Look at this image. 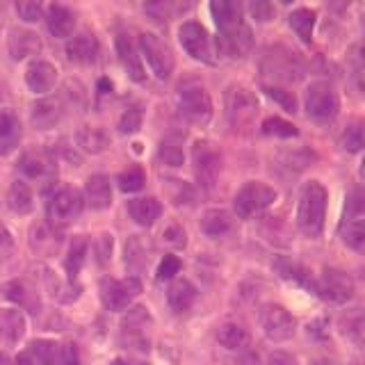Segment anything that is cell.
Segmentation results:
<instances>
[{
    "mask_svg": "<svg viewBox=\"0 0 365 365\" xmlns=\"http://www.w3.org/2000/svg\"><path fill=\"white\" fill-rule=\"evenodd\" d=\"M317 294L331 304H345L354 297V281L340 269H324L317 281Z\"/></svg>",
    "mask_w": 365,
    "mask_h": 365,
    "instance_id": "obj_12",
    "label": "cell"
},
{
    "mask_svg": "<svg viewBox=\"0 0 365 365\" xmlns=\"http://www.w3.org/2000/svg\"><path fill=\"white\" fill-rule=\"evenodd\" d=\"M85 203L94 210H106L112 203V187L106 174H94L87 178L85 185Z\"/></svg>",
    "mask_w": 365,
    "mask_h": 365,
    "instance_id": "obj_26",
    "label": "cell"
},
{
    "mask_svg": "<svg viewBox=\"0 0 365 365\" xmlns=\"http://www.w3.org/2000/svg\"><path fill=\"white\" fill-rule=\"evenodd\" d=\"M210 14L220 30H228L245 21V7L235 0H215L210 5Z\"/></svg>",
    "mask_w": 365,
    "mask_h": 365,
    "instance_id": "obj_29",
    "label": "cell"
},
{
    "mask_svg": "<svg viewBox=\"0 0 365 365\" xmlns=\"http://www.w3.org/2000/svg\"><path fill=\"white\" fill-rule=\"evenodd\" d=\"M192 163L201 187L212 190L222 174V153L217 151V146L205 140H197L192 146Z\"/></svg>",
    "mask_w": 365,
    "mask_h": 365,
    "instance_id": "obj_6",
    "label": "cell"
},
{
    "mask_svg": "<svg viewBox=\"0 0 365 365\" xmlns=\"http://www.w3.org/2000/svg\"><path fill=\"white\" fill-rule=\"evenodd\" d=\"M112 249H114V240L110 233H101L94 242V254H96V262L98 265H108L110 256H112Z\"/></svg>",
    "mask_w": 365,
    "mask_h": 365,
    "instance_id": "obj_48",
    "label": "cell"
},
{
    "mask_svg": "<svg viewBox=\"0 0 365 365\" xmlns=\"http://www.w3.org/2000/svg\"><path fill=\"white\" fill-rule=\"evenodd\" d=\"M258 322L262 334H265L272 342H285L297 334V319L288 308L281 304H265L258 311Z\"/></svg>",
    "mask_w": 365,
    "mask_h": 365,
    "instance_id": "obj_5",
    "label": "cell"
},
{
    "mask_svg": "<svg viewBox=\"0 0 365 365\" xmlns=\"http://www.w3.org/2000/svg\"><path fill=\"white\" fill-rule=\"evenodd\" d=\"M87 245L89 240L85 235H76L71 240V247H68V254H66V260H64V269L68 274V281H76L80 267H83L85 262V256H87Z\"/></svg>",
    "mask_w": 365,
    "mask_h": 365,
    "instance_id": "obj_37",
    "label": "cell"
},
{
    "mask_svg": "<svg viewBox=\"0 0 365 365\" xmlns=\"http://www.w3.org/2000/svg\"><path fill=\"white\" fill-rule=\"evenodd\" d=\"M233 220L231 215L222 208H212V210H205L201 217V231L208 235V237H220L224 233L231 231Z\"/></svg>",
    "mask_w": 365,
    "mask_h": 365,
    "instance_id": "obj_34",
    "label": "cell"
},
{
    "mask_svg": "<svg viewBox=\"0 0 365 365\" xmlns=\"http://www.w3.org/2000/svg\"><path fill=\"white\" fill-rule=\"evenodd\" d=\"M57 345H60V342H55V340H32L26 354L32 361V365H53Z\"/></svg>",
    "mask_w": 365,
    "mask_h": 365,
    "instance_id": "obj_39",
    "label": "cell"
},
{
    "mask_svg": "<svg viewBox=\"0 0 365 365\" xmlns=\"http://www.w3.org/2000/svg\"><path fill=\"white\" fill-rule=\"evenodd\" d=\"M46 26H48L51 34L57 39H66L71 37L76 30V14L73 9H68L66 5L53 3L46 9Z\"/></svg>",
    "mask_w": 365,
    "mask_h": 365,
    "instance_id": "obj_21",
    "label": "cell"
},
{
    "mask_svg": "<svg viewBox=\"0 0 365 365\" xmlns=\"http://www.w3.org/2000/svg\"><path fill=\"white\" fill-rule=\"evenodd\" d=\"M313 365H331V363H329V361H315Z\"/></svg>",
    "mask_w": 365,
    "mask_h": 365,
    "instance_id": "obj_63",
    "label": "cell"
},
{
    "mask_svg": "<svg viewBox=\"0 0 365 365\" xmlns=\"http://www.w3.org/2000/svg\"><path fill=\"white\" fill-rule=\"evenodd\" d=\"M0 365H16V359H11L9 354H0Z\"/></svg>",
    "mask_w": 365,
    "mask_h": 365,
    "instance_id": "obj_58",
    "label": "cell"
},
{
    "mask_svg": "<svg viewBox=\"0 0 365 365\" xmlns=\"http://www.w3.org/2000/svg\"><path fill=\"white\" fill-rule=\"evenodd\" d=\"M110 365H146V363H137V361H128V359H117V361H112Z\"/></svg>",
    "mask_w": 365,
    "mask_h": 365,
    "instance_id": "obj_59",
    "label": "cell"
},
{
    "mask_svg": "<svg viewBox=\"0 0 365 365\" xmlns=\"http://www.w3.org/2000/svg\"><path fill=\"white\" fill-rule=\"evenodd\" d=\"M262 135L267 137H297L299 130H297V125H292L290 121H285L281 117H267L260 125Z\"/></svg>",
    "mask_w": 365,
    "mask_h": 365,
    "instance_id": "obj_42",
    "label": "cell"
},
{
    "mask_svg": "<svg viewBox=\"0 0 365 365\" xmlns=\"http://www.w3.org/2000/svg\"><path fill=\"white\" fill-rule=\"evenodd\" d=\"M340 237L349 249L359 251V254H365V220H349L345 226H342Z\"/></svg>",
    "mask_w": 365,
    "mask_h": 365,
    "instance_id": "obj_40",
    "label": "cell"
},
{
    "mask_svg": "<svg viewBox=\"0 0 365 365\" xmlns=\"http://www.w3.org/2000/svg\"><path fill=\"white\" fill-rule=\"evenodd\" d=\"M217 340L226 349H245L249 345V331L237 322H224L217 329Z\"/></svg>",
    "mask_w": 365,
    "mask_h": 365,
    "instance_id": "obj_35",
    "label": "cell"
},
{
    "mask_svg": "<svg viewBox=\"0 0 365 365\" xmlns=\"http://www.w3.org/2000/svg\"><path fill=\"white\" fill-rule=\"evenodd\" d=\"M57 83V68L46 60H34L26 68V85L34 94H48Z\"/></svg>",
    "mask_w": 365,
    "mask_h": 365,
    "instance_id": "obj_17",
    "label": "cell"
},
{
    "mask_svg": "<svg viewBox=\"0 0 365 365\" xmlns=\"http://www.w3.org/2000/svg\"><path fill=\"white\" fill-rule=\"evenodd\" d=\"M265 94H267L272 101H277L285 112H290V114H294V112H297V98L292 96V91L283 89V87L267 85V87H265Z\"/></svg>",
    "mask_w": 365,
    "mask_h": 365,
    "instance_id": "obj_46",
    "label": "cell"
},
{
    "mask_svg": "<svg viewBox=\"0 0 365 365\" xmlns=\"http://www.w3.org/2000/svg\"><path fill=\"white\" fill-rule=\"evenodd\" d=\"M66 57L73 64H91L98 57V41L91 32H78L66 43Z\"/></svg>",
    "mask_w": 365,
    "mask_h": 365,
    "instance_id": "obj_19",
    "label": "cell"
},
{
    "mask_svg": "<svg viewBox=\"0 0 365 365\" xmlns=\"http://www.w3.org/2000/svg\"><path fill=\"white\" fill-rule=\"evenodd\" d=\"M351 62L365 71V41H361L359 46H354V51H351Z\"/></svg>",
    "mask_w": 365,
    "mask_h": 365,
    "instance_id": "obj_55",
    "label": "cell"
},
{
    "mask_svg": "<svg viewBox=\"0 0 365 365\" xmlns=\"http://www.w3.org/2000/svg\"><path fill=\"white\" fill-rule=\"evenodd\" d=\"M117 185L121 192L130 194V192H140L146 185V176L142 167H128L125 171H121L117 178Z\"/></svg>",
    "mask_w": 365,
    "mask_h": 365,
    "instance_id": "obj_41",
    "label": "cell"
},
{
    "mask_svg": "<svg viewBox=\"0 0 365 365\" xmlns=\"http://www.w3.org/2000/svg\"><path fill=\"white\" fill-rule=\"evenodd\" d=\"M7 46H9V55L14 57V60H26V57L39 55L43 48L39 34L32 30H23V28L11 30Z\"/></svg>",
    "mask_w": 365,
    "mask_h": 365,
    "instance_id": "obj_18",
    "label": "cell"
},
{
    "mask_svg": "<svg viewBox=\"0 0 365 365\" xmlns=\"http://www.w3.org/2000/svg\"><path fill=\"white\" fill-rule=\"evenodd\" d=\"M180 272V260L176 256H165L163 262L158 265V281H169V279H174L176 274Z\"/></svg>",
    "mask_w": 365,
    "mask_h": 365,
    "instance_id": "obj_50",
    "label": "cell"
},
{
    "mask_svg": "<svg viewBox=\"0 0 365 365\" xmlns=\"http://www.w3.org/2000/svg\"><path fill=\"white\" fill-rule=\"evenodd\" d=\"M340 144L347 153L365 151V119H354L347 123V128L342 130Z\"/></svg>",
    "mask_w": 365,
    "mask_h": 365,
    "instance_id": "obj_38",
    "label": "cell"
},
{
    "mask_svg": "<svg viewBox=\"0 0 365 365\" xmlns=\"http://www.w3.org/2000/svg\"><path fill=\"white\" fill-rule=\"evenodd\" d=\"M304 108L306 114L315 121H331L340 110V98L329 83H311L304 94Z\"/></svg>",
    "mask_w": 365,
    "mask_h": 365,
    "instance_id": "obj_4",
    "label": "cell"
},
{
    "mask_svg": "<svg viewBox=\"0 0 365 365\" xmlns=\"http://www.w3.org/2000/svg\"><path fill=\"white\" fill-rule=\"evenodd\" d=\"M142 292V281L137 277H128V279H106L101 283V297L103 304H106L110 311H125L130 306V302L137 294Z\"/></svg>",
    "mask_w": 365,
    "mask_h": 365,
    "instance_id": "obj_10",
    "label": "cell"
},
{
    "mask_svg": "<svg viewBox=\"0 0 365 365\" xmlns=\"http://www.w3.org/2000/svg\"><path fill=\"white\" fill-rule=\"evenodd\" d=\"M64 117V103L62 98L57 96H46L41 101H37L32 106V112H30V119H32V125L39 130H48L53 125Z\"/></svg>",
    "mask_w": 365,
    "mask_h": 365,
    "instance_id": "obj_15",
    "label": "cell"
},
{
    "mask_svg": "<svg viewBox=\"0 0 365 365\" xmlns=\"http://www.w3.org/2000/svg\"><path fill=\"white\" fill-rule=\"evenodd\" d=\"M178 110L190 123L205 125L212 119V98L201 85H187L178 91Z\"/></svg>",
    "mask_w": 365,
    "mask_h": 365,
    "instance_id": "obj_7",
    "label": "cell"
},
{
    "mask_svg": "<svg viewBox=\"0 0 365 365\" xmlns=\"http://www.w3.org/2000/svg\"><path fill=\"white\" fill-rule=\"evenodd\" d=\"M272 267H274V272H277L281 279L290 281L294 285H302V288H306V290H311L313 294H317V281L313 279V274L308 272L302 265V262L290 260V258H285V256H279L277 260H274Z\"/></svg>",
    "mask_w": 365,
    "mask_h": 365,
    "instance_id": "obj_16",
    "label": "cell"
},
{
    "mask_svg": "<svg viewBox=\"0 0 365 365\" xmlns=\"http://www.w3.org/2000/svg\"><path fill=\"white\" fill-rule=\"evenodd\" d=\"M165 242H167L169 247H174V249H182V247H185L187 235H185V231H182V226H178V224H169V226L165 228Z\"/></svg>",
    "mask_w": 365,
    "mask_h": 365,
    "instance_id": "obj_51",
    "label": "cell"
},
{
    "mask_svg": "<svg viewBox=\"0 0 365 365\" xmlns=\"http://www.w3.org/2000/svg\"><path fill=\"white\" fill-rule=\"evenodd\" d=\"M249 9H251V14H254V19L262 21V23L272 21V16H274V7L269 3H265V0H260V3H251Z\"/></svg>",
    "mask_w": 365,
    "mask_h": 365,
    "instance_id": "obj_52",
    "label": "cell"
},
{
    "mask_svg": "<svg viewBox=\"0 0 365 365\" xmlns=\"http://www.w3.org/2000/svg\"><path fill=\"white\" fill-rule=\"evenodd\" d=\"M16 11L23 21L28 23H37L43 16V5L37 3V0H19L16 3Z\"/></svg>",
    "mask_w": 365,
    "mask_h": 365,
    "instance_id": "obj_47",
    "label": "cell"
},
{
    "mask_svg": "<svg viewBox=\"0 0 365 365\" xmlns=\"http://www.w3.org/2000/svg\"><path fill=\"white\" fill-rule=\"evenodd\" d=\"M258 101L247 87L233 85L226 91V117L231 128L237 133H247L256 121Z\"/></svg>",
    "mask_w": 365,
    "mask_h": 365,
    "instance_id": "obj_2",
    "label": "cell"
},
{
    "mask_svg": "<svg viewBox=\"0 0 365 365\" xmlns=\"http://www.w3.org/2000/svg\"><path fill=\"white\" fill-rule=\"evenodd\" d=\"M21 140V121L11 110H0V155L11 153Z\"/></svg>",
    "mask_w": 365,
    "mask_h": 365,
    "instance_id": "obj_30",
    "label": "cell"
},
{
    "mask_svg": "<svg viewBox=\"0 0 365 365\" xmlns=\"http://www.w3.org/2000/svg\"><path fill=\"white\" fill-rule=\"evenodd\" d=\"M274 201H277V190L262 180H249L237 190L233 205L240 220H251L254 215L267 210Z\"/></svg>",
    "mask_w": 365,
    "mask_h": 365,
    "instance_id": "obj_3",
    "label": "cell"
},
{
    "mask_svg": "<svg viewBox=\"0 0 365 365\" xmlns=\"http://www.w3.org/2000/svg\"><path fill=\"white\" fill-rule=\"evenodd\" d=\"M142 121H144V110L140 106L135 108H128L119 119V133L123 135H133L142 128Z\"/></svg>",
    "mask_w": 365,
    "mask_h": 365,
    "instance_id": "obj_44",
    "label": "cell"
},
{
    "mask_svg": "<svg viewBox=\"0 0 365 365\" xmlns=\"http://www.w3.org/2000/svg\"><path fill=\"white\" fill-rule=\"evenodd\" d=\"M11 251H14V237L7 231V226L0 222V258L11 256Z\"/></svg>",
    "mask_w": 365,
    "mask_h": 365,
    "instance_id": "obj_53",
    "label": "cell"
},
{
    "mask_svg": "<svg viewBox=\"0 0 365 365\" xmlns=\"http://www.w3.org/2000/svg\"><path fill=\"white\" fill-rule=\"evenodd\" d=\"M327 201L329 194L322 182L311 180L302 187L299 201H297V228L306 237L322 235L327 220Z\"/></svg>",
    "mask_w": 365,
    "mask_h": 365,
    "instance_id": "obj_1",
    "label": "cell"
},
{
    "mask_svg": "<svg viewBox=\"0 0 365 365\" xmlns=\"http://www.w3.org/2000/svg\"><path fill=\"white\" fill-rule=\"evenodd\" d=\"M30 245L41 256H55L57 249L62 245V235L57 231V226L48 222H39V224H34L30 231Z\"/></svg>",
    "mask_w": 365,
    "mask_h": 365,
    "instance_id": "obj_20",
    "label": "cell"
},
{
    "mask_svg": "<svg viewBox=\"0 0 365 365\" xmlns=\"http://www.w3.org/2000/svg\"><path fill=\"white\" fill-rule=\"evenodd\" d=\"M140 48L158 78L165 80L171 76V71H174V55H171V51L167 48L163 39L155 37L151 32H144L140 37Z\"/></svg>",
    "mask_w": 365,
    "mask_h": 365,
    "instance_id": "obj_11",
    "label": "cell"
},
{
    "mask_svg": "<svg viewBox=\"0 0 365 365\" xmlns=\"http://www.w3.org/2000/svg\"><path fill=\"white\" fill-rule=\"evenodd\" d=\"M19 169L30 180H48L55 176L53 158L46 151H41V148H30V151L23 153L19 160Z\"/></svg>",
    "mask_w": 365,
    "mask_h": 365,
    "instance_id": "obj_14",
    "label": "cell"
},
{
    "mask_svg": "<svg viewBox=\"0 0 365 365\" xmlns=\"http://www.w3.org/2000/svg\"><path fill=\"white\" fill-rule=\"evenodd\" d=\"M197 302V288L187 279H176L167 288V304L174 313H187Z\"/></svg>",
    "mask_w": 365,
    "mask_h": 365,
    "instance_id": "obj_27",
    "label": "cell"
},
{
    "mask_svg": "<svg viewBox=\"0 0 365 365\" xmlns=\"http://www.w3.org/2000/svg\"><path fill=\"white\" fill-rule=\"evenodd\" d=\"M7 203L9 208L19 215H30L34 208V194L26 180H14L7 192Z\"/></svg>",
    "mask_w": 365,
    "mask_h": 365,
    "instance_id": "obj_32",
    "label": "cell"
},
{
    "mask_svg": "<svg viewBox=\"0 0 365 365\" xmlns=\"http://www.w3.org/2000/svg\"><path fill=\"white\" fill-rule=\"evenodd\" d=\"M53 365H80L78 347L73 345V342H60V345H57V354H55Z\"/></svg>",
    "mask_w": 365,
    "mask_h": 365,
    "instance_id": "obj_49",
    "label": "cell"
},
{
    "mask_svg": "<svg viewBox=\"0 0 365 365\" xmlns=\"http://www.w3.org/2000/svg\"><path fill=\"white\" fill-rule=\"evenodd\" d=\"M347 208L351 210V217L354 215H359L365 210V194H361L359 190L356 192H351L349 194V201H347Z\"/></svg>",
    "mask_w": 365,
    "mask_h": 365,
    "instance_id": "obj_54",
    "label": "cell"
},
{
    "mask_svg": "<svg viewBox=\"0 0 365 365\" xmlns=\"http://www.w3.org/2000/svg\"><path fill=\"white\" fill-rule=\"evenodd\" d=\"M16 365H32V361L28 359V354H26V351L19 354V356H16Z\"/></svg>",
    "mask_w": 365,
    "mask_h": 365,
    "instance_id": "obj_60",
    "label": "cell"
},
{
    "mask_svg": "<svg viewBox=\"0 0 365 365\" xmlns=\"http://www.w3.org/2000/svg\"><path fill=\"white\" fill-rule=\"evenodd\" d=\"M160 160H163L167 167L182 165L185 155H182V146L176 137H167V140H163V144H160Z\"/></svg>",
    "mask_w": 365,
    "mask_h": 365,
    "instance_id": "obj_43",
    "label": "cell"
},
{
    "mask_svg": "<svg viewBox=\"0 0 365 365\" xmlns=\"http://www.w3.org/2000/svg\"><path fill=\"white\" fill-rule=\"evenodd\" d=\"M26 336V315L19 308H0V342L5 345H19Z\"/></svg>",
    "mask_w": 365,
    "mask_h": 365,
    "instance_id": "obj_22",
    "label": "cell"
},
{
    "mask_svg": "<svg viewBox=\"0 0 365 365\" xmlns=\"http://www.w3.org/2000/svg\"><path fill=\"white\" fill-rule=\"evenodd\" d=\"M7 299L21 304L23 308H28L30 313L39 311V292L32 288L28 281H11L7 285Z\"/></svg>",
    "mask_w": 365,
    "mask_h": 365,
    "instance_id": "obj_33",
    "label": "cell"
},
{
    "mask_svg": "<svg viewBox=\"0 0 365 365\" xmlns=\"http://www.w3.org/2000/svg\"><path fill=\"white\" fill-rule=\"evenodd\" d=\"M128 215L135 224L140 226H153L160 215H163V203L153 197H142V199H133L128 201Z\"/></svg>",
    "mask_w": 365,
    "mask_h": 365,
    "instance_id": "obj_28",
    "label": "cell"
},
{
    "mask_svg": "<svg viewBox=\"0 0 365 365\" xmlns=\"http://www.w3.org/2000/svg\"><path fill=\"white\" fill-rule=\"evenodd\" d=\"M178 41L185 48L190 57H194L197 62L212 64V46H210V34L201 23L197 21H185L178 28Z\"/></svg>",
    "mask_w": 365,
    "mask_h": 365,
    "instance_id": "obj_9",
    "label": "cell"
},
{
    "mask_svg": "<svg viewBox=\"0 0 365 365\" xmlns=\"http://www.w3.org/2000/svg\"><path fill=\"white\" fill-rule=\"evenodd\" d=\"M3 23H5V7L0 5V28H3Z\"/></svg>",
    "mask_w": 365,
    "mask_h": 365,
    "instance_id": "obj_62",
    "label": "cell"
},
{
    "mask_svg": "<svg viewBox=\"0 0 365 365\" xmlns=\"http://www.w3.org/2000/svg\"><path fill=\"white\" fill-rule=\"evenodd\" d=\"M76 144L85 153H103L110 146V137L103 128H96V125H83L76 133Z\"/></svg>",
    "mask_w": 365,
    "mask_h": 365,
    "instance_id": "obj_31",
    "label": "cell"
},
{
    "mask_svg": "<svg viewBox=\"0 0 365 365\" xmlns=\"http://www.w3.org/2000/svg\"><path fill=\"white\" fill-rule=\"evenodd\" d=\"M338 331L356 347L365 349V308H351L338 317Z\"/></svg>",
    "mask_w": 365,
    "mask_h": 365,
    "instance_id": "obj_25",
    "label": "cell"
},
{
    "mask_svg": "<svg viewBox=\"0 0 365 365\" xmlns=\"http://www.w3.org/2000/svg\"><path fill=\"white\" fill-rule=\"evenodd\" d=\"M151 324V317H148L144 306H135L133 311L125 315L123 319V336L130 345H140V349H148V338H146V329Z\"/></svg>",
    "mask_w": 365,
    "mask_h": 365,
    "instance_id": "obj_23",
    "label": "cell"
},
{
    "mask_svg": "<svg viewBox=\"0 0 365 365\" xmlns=\"http://www.w3.org/2000/svg\"><path fill=\"white\" fill-rule=\"evenodd\" d=\"M269 365H297L294 359L285 351H274L269 356Z\"/></svg>",
    "mask_w": 365,
    "mask_h": 365,
    "instance_id": "obj_56",
    "label": "cell"
},
{
    "mask_svg": "<svg viewBox=\"0 0 365 365\" xmlns=\"http://www.w3.org/2000/svg\"><path fill=\"white\" fill-rule=\"evenodd\" d=\"M288 21H290V28L297 32V37H299L304 43H311L313 30H315V21H317L315 11L308 9V7H299V9L292 11Z\"/></svg>",
    "mask_w": 365,
    "mask_h": 365,
    "instance_id": "obj_36",
    "label": "cell"
},
{
    "mask_svg": "<svg viewBox=\"0 0 365 365\" xmlns=\"http://www.w3.org/2000/svg\"><path fill=\"white\" fill-rule=\"evenodd\" d=\"M83 208H85V199L76 187L57 190L48 201V224L60 226V224L73 222L76 217L83 212Z\"/></svg>",
    "mask_w": 365,
    "mask_h": 365,
    "instance_id": "obj_8",
    "label": "cell"
},
{
    "mask_svg": "<svg viewBox=\"0 0 365 365\" xmlns=\"http://www.w3.org/2000/svg\"><path fill=\"white\" fill-rule=\"evenodd\" d=\"M117 53H119V60L123 64V68L128 71L130 80H135V83H144V66L140 62V55H137V46L133 43V37L130 34L121 32L117 37Z\"/></svg>",
    "mask_w": 365,
    "mask_h": 365,
    "instance_id": "obj_24",
    "label": "cell"
},
{
    "mask_svg": "<svg viewBox=\"0 0 365 365\" xmlns=\"http://www.w3.org/2000/svg\"><path fill=\"white\" fill-rule=\"evenodd\" d=\"M237 365H260V361H258V356H254V354H247L242 361H237Z\"/></svg>",
    "mask_w": 365,
    "mask_h": 365,
    "instance_id": "obj_57",
    "label": "cell"
},
{
    "mask_svg": "<svg viewBox=\"0 0 365 365\" xmlns=\"http://www.w3.org/2000/svg\"><path fill=\"white\" fill-rule=\"evenodd\" d=\"M251 46H254V34L245 21L228 30H220V37H217V51L231 60L245 57L251 51Z\"/></svg>",
    "mask_w": 365,
    "mask_h": 365,
    "instance_id": "obj_13",
    "label": "cell"
},
{
    "mask_svg": "<svg viewBox=\"0 0 365 365\" xmlns=\"http://www.w3.org/2000/svg\"><path fill=\"white\" fill-rule=\"evenodd\" d=\"M125 265H128V269H133V272L144 267V251H142V242L137 235H133L128 242H125Z\"/></svg>",
    "mask_w": 365,
    "mask_h": 365,
    "instance_id": "obj_45",
    "label": "cell"
},
{
    "mask_svg": "<svg viewBox=\"0 0 365 365\" xmlns=\"http://www.w3.org/2000/svg\"><path fill=\"white\" fill-rule=\"evenodd\" d=\"M359 176H361V178L365 180V158L361 160V167H359Z\"/></svg>",
    "mask_w": 365,
    "mask_h": 365,
    "instance_id": "obj_61",
    "label": "cell"
}]
</instances>
